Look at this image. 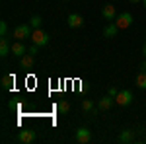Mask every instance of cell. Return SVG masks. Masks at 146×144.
Segmentation results:
<instances>
[{
	"label": "cell",
	"instance_id": "8fae6325",
	"mask_svg": "<svg viewBox=\"0 0 146 144\" xmlns=\"http://www.w3.org/2000/svg\"><path fill=\"white\" fill-rule=\"evenodd\" d=\"M12 53V45L8 41V37H0V56H8Z\"/></svg>",
	"mask_w": 146,
	"mask_h": 144
},
{
	"label": "cell",
	"instance_id": "6da1fadb",
	"mask_svg": "<svg viewBox=\"0 0 146 144\" xmlns=\"http://www.w3.org/2000/svg\"><path fill=\"white\" fill-rule=\"evenodd\" d=\"M33 33V27L29 25V23H22V25H16V29H14V39L16 41H23L25 37H31Z\"/></svg>",
	"mask_w": 146,
	"mask_h": 144
},
{
	"label": "cell",
	"instance_id": "7c38bea8",
	"mask_svg": "<svg viewBox=\"0 0 146 144\" xmlns=\"http://www.w3.org/2000/svg\"><path fill=\"white\" fill-rule=\"evenodd\" d=\"M117 31H119L117 23H115V22H109L107 25H105V27H103V37L111 39V37H115V35H117Z\"/></svg>",
	"mask_w": 146,
	"mask_h": 144
},
{
	"label": "cell",
	"instance_id": "277c9868",
	"mask_svg": "<svg viewBox=\"0 0 146 144\" xmlns=\"http://www.w3.org/2000/svg\"><path fill=\"white\" fill-rule=\"evenodd\" d=\"M90 140H92V133H90V129H86V127H80L78 131L74 133V142L86 144V142H90Z\"/></svg>",
	"mask_w": 146,
	"mask_h": 144
},
{
	"label": "cell",
	"instance_id": "603a6c76",
	"mask_svg": "<svg viewBox=\"0 0 146 144\" xmlns=\"http://www.w3.org/2000/svg\"><path fill=\"white\" fill-rule=\"evenodd\" d=\"M140 72H146V58H144V62H140Z\"/></svg>",
	"mask_w": 146,
	"mask_h": 144
},
{
	"label": "cell",
	"instance_id": "30bf717a",
	"mask_svg": "<svg viewBox=\"0 0 146 144\" xmlns=\"http://www.w3.org/2000/svg\"><path fill=\"white\" fill-rule=\"evenodd\" d=\"M25 53H27V47H25L22 41H16V43H12V55H14V56H20V58H22Z\"/></svg>",
	"mask_w": 146,
	"mask_h": 144
},
{
	"label": "cell",
	"instance_id": "7a4b0ae2",
	"mask_svg": "<svg viewBox=\"0 0 146 144\" xmlns=\"http://www.w3.org/2000/svg\"><path fill=\"white\" fill-rule=\"evenodd\" d=\"M115 103L121 105V107L131 105V103H133V92H131V90H119V94H117V98H115Z\"/></svg>",
	"mask_w": 146,
	"mask_h": 144
},
{
	"label": "cell",
	"instance_id": "e0dca14e",
	"mask_svg": "<svg viewBox=\"0 0 146 144\" xmlns=\"http://www.w3.org/2000/svg\"><path fill=\"white\" fill-rule=\"evenodd\" d=\"M56 109H58V113H62V115H64V113L70 111V103H68L66 100H60V101H58V105H56Z\"/></svg>",
	"mask_w": 146,
	"mask_h": 144
},
{
	"label": "cell",
	"instance_id": "2e32d148",
	"mask_svg": "<svg viewBox=\"0 0 146 144\" xmlns=\"http://www.w3.org/2000/svg\"><path fill=\"white\" fill-rule=\"evenodd\" d=\"M12 84H14V76H12V74L2 76V88L4 90H12Z\"/></svg>",
	"mask_w": 146,
	"mask_h": 144
},
{
	"label": "cell",
	"instance_id": "9a60e30c",
	"mask_svg": "<svg viewBox=\"0 0 146 144\" xmlns=\"http://www.w3.org/2000/svg\"><path fill=\"white\" fill-rule=\"evenodd\" d=\"M135 82H136V86H138L140 90H146V72H138Z\"/></svg>",
	"mask_w": 146,
	"mask_h": 144
},
{
	"label": "cell",
	"instance_id": "d6986e66",
	"mask_svg": "<svg viewBox=\"0 0 146 144\" xmlns=\"http://www.w3.org/2000/svg\"><path fill=\"white\" fill-rule=\"evenodd\" d=\"M82 109H84V111H92V109H94V101H92V100H84V101H82Z\"/></svg>",
	"mask_w": 146,
	"mask_h": 144
},
{
	"label": "cell",
	"instance_id": "44dd1931",
	"mask_svg": "<svg viewBox=\"0 0 146 144\" xmlns=\"http://www.w3.org/2000/svg\"><path fill=\"white\" fill-rule=\"evenodd\" d=\"M117 94H119V90L115 88V86H109V90H107V96H111V98H117Z\"/></svg>",
	"mask_w": 146,
	"mask_h": 144
},
{
	"label": "cell",
	"instance_id": "5bb4252c",
	"mask_svg": "<svg viewBox=\"0 0 146 144\" xmlns=\"http://www.w3.org/2000/svg\"><path fill=\"white\" fill-rule=\"evenodd\" d=\"M33 66V55L31 53H25L22 56V68H31Z\"/></svg>",
	"mask_w": 146,
	"mask_h": 144
},
{
	"label": "cell",
	"instance_id": "ba28073f",
	"mask_svg": "<svg viewBox=\"0 0 146 144\" xmlns=\"http://www.w3.org/2000/svg\"><path fill=\"white\" fill-rule=\"evenodd\" d=\"M101 16H103L107 22H115V18H117L115 6H113V4H105V6L101 8Z\"/></svg>",
	"mask_w": 146,
	"mask_h": 144
},
{
	"label": "cell",
	"instance_id": "ffe728a7",
	"mask_svg": "<svg viewBox=\"0 0 146 144\" xmlns=\"http://www.w3.org/2000/svg\"><path fill=\"white\" fill-rule=\"evenodd\" d=\"M0 37H8V23L0 22Z\"/></svg>",
	"mask_w": 146,
	"mask_h": 144
},
{
	"label": "cell",
	"instance_id": "5b68a950",
	"mask_svg": "<svg viewBox=\"0 0 146 144\" xmlns=\"http://www.w3.org/2000/svg\"><path fill=\"white\" fill-rule=\"evenodd\" d=\"M31 41L35 45H39V47H43V45L49 43V33H45L41 27L39 29H33V33H31Z\"/></svg>",
	"mask_w": 146,
	"mask_h": 144
},
{
	"label": "cell",
	"instance_id": "52a82bcc",
	"mask_svg": "<svg viewBox=\"0 0 146 144\" xmlns=\"http://www.w3.org/2000/svg\"><path fill=\"white\" fill-rule=\"evenodd\" d=\"M135 138H136V131H133V129H125L119 134V142H123V144L135 142Z\"/></svg>",
	"mask_w": 146,
	"mask_h": 144
},
{
	"label": "cell",
	"instance_id": "7402d4cb",
	"mask_svg": "<svg viewBox=\"0 0 146 144\" xmlns=\"http://www.w3.org/2000/svg\"><path fill=\"white\" fill-rule=\"evenodd\" d=\"M37 51H39V45H35V43L31 45V47H29V49H27V53H31V55H33V56L37 55Z\"/></svg>",
	"mask_w": 146,
	"mask_h": 144
},
{
	"label": "cell",
	"instance_id": "9c48e42d",
	"mask_svg": "<svg viewBox=\"0 0 146 144\" xmlns=\"http://www.w3.org/2000/svg\"><path fill=\"white\" fill-rule=\"evenodd\" d=\"M68 25H70L72 29H78V27L84 25V18H82L80 14H70V16H68Z\"/></svg>",
	"mask_w": 146,
	"mask_h": 144
},
{
	"label": "cell",
	"instance_id": "d4e9b609",
	"mask_svg": "<svg viewBox=\"0 0 146 144\" xmlns=\"http://www.w3.org/2000/svg\"><path fill=\"white\" fill-rule=\"evenodd\" d=\"M129 2H133V4H138V2H142V0H129Z\"/></svg>",
	"mask_w": 146,
	"mask_h": 144
},
{
	"label": "cell",
	"instance_id": "8992f818",
	"mask_svg": "<svg viewBox=\"0 0 146 144\" xmlns=\"http://www.w3.org/2000/svg\"><path fill=\"white\" fill-rule=\"evenodd\" d=\"M35 138H37V133H35V131H20L18 136H16V140H18V142H23V144L33 142Z\"/></svg>",
	"mask_w": 146,
	"mask_h": 144
},
{
	"label": "cell",
	"instance_id": "ac0fdd59",
	"mask_svg": "<svg viewBox=\"0 0 146 144\" xmlns=\"http://www.w3.org/2000/svg\"><path fill=\"white\" fill-rule=\"evenodd\" d=\"M41 22H43V20H41L39 16H33V18L29 20V25H31L33 29H39V27H41Z\"/></svg>",
	"mask_w": 146,
	"mask_h": 144
},
{
	"label": "cell",
	"instance_id": "3957f363",
	"mask_svg": "<svg viewBox=\"0 0 146 144\" xmlns=\"http://www.w3.org/2000/svg\"><path fill=\"white\" fill-rule=\"evenodd\" d=\"M115 23H117L119 29H127V27H131V23H133V14H131V12H121V14L115 18Z\"/></svg>",
	"mask_w": 146,
	"mask_h": 144
},
{
	"label": "cell",
	"instance_id": "4fadbf2b",
	"mask_svg": "<svg viewBox=\"0 0 146 144\" xmlns=\"http://www.w3.org/2000/svg\"><path fill=\"white\" fill-rule=\"evenodd\" d=\"M113 103H115V98H111V96H105V98H101L100 103H98V107H100L101 111H107L113 107Z\"/></svg>",
	"mask_w": 146,
	"mask_h": 144
},
{
	"label": "cell",
	"instance_id": "cb8c5ba5",
	"mask_svg": "<svg viewBox=\"0 0 146 144\" xmlns=\"http://www.w3.org/2000/svg\"><path fill=\"white\" fill-rule=\"evenodd\" d=\"M142 55H144V58H146V43H144V47H142Z\"/></svg>",
	"mask_w": 146,
	"mask_h": 144
},
{
	"label": "cell",
	"instance_id": "484cf974",
	"mask_svg": "<svg viewBox=\"0 0 146 144\" xmlns=\"http://www.w3.org/2000/svg\"><path fill=\"white\" fill-rule=\"evenodd\" d=\"M142 4H144V8H146V0H142Z\"/></svg>",
	"mask_w": 146,
	"mask_h": 144
}]
</instances>
